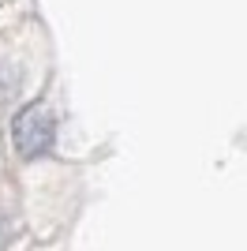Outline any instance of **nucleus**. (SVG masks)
<instances>
[{"label": "nucleus", "instance_id": "f257e3e1", "mask_svg": "<svg viewBox=\"0 0 247 251\" xmlns=\"http://www.w3.org/2000/svg\"><path fill=\"white\" fill-rule=\"evenodd\" d=\"M15 150H19L23 157H38L45 154V150L52 147V131H56V124H52V113L45 109V105H30V109H23L19 116H15Z\"/></svg>", "mask_w": 247, "mask_h": 251}, {"label": "nucleus", "instance_id": "f03ea898", "mask_svg": "<svg viewBox=\"0 0 247 251\" xmlns=\"http://www.w3.org/2000/svg\"><path fill=\"white\" fill-rule=\"evenodd\" d=\"M0 248H4V225H0Z\"/></svg>", "mask_w": 247, "mask_h": 251}]
</instances>
